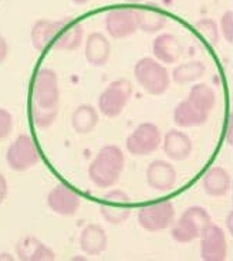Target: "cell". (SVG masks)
<instances>
[{
	"label": "cell",
	"mask_w": 233,
	"mask_h": 261,
	"mask_svg": "<svg viewBox=\"0 0 233 261\" xmlns=\"http://www.w3.org/2000/svg\"><path fill=\"white\" fill-rule=\"evenodd\" d=\"M216 95L207 84H196L191 88L188 99L175 108L174 122L181 128H194L206 124L214 108Z\"/></svg>",
	"instance_id": "cell-1"
},
{
	"label": "cell",
	"mask_w": 233,
	"mask_h": 261,
	"mask_svg": "<svg viewBox=\"0 0 233 261\" xmlns=\"http://www.w3.org/2000/svg\"><path fill=\"white\" fill-rule=\"evenodd\" d=\"M123 169V150L115 145H107L92 159L88 168V176L96 186L107 189L120 180Z\"/></svg>",
	"instance_id": "cell-2"
},
{
	"label": "cell",
	"mask_w": 233,
	"mask_h": 261,
	"mask_svg": "<svg viewBox=\"0 0 233 261\" xmlns=\"http://www.w3.org/2000/svg\"><path fill=\"white\" fill-rule=\"evenodd\" d=\"M211 224H212V219L207 210L199 206H194L185 210L183 215L179 217V220L174 223L171 236L178 243L194 242L195 239L203 234V231Z\"/></svg>",
	"instance_id": "cell-3"
},
{
	"label": "cell",
	"mask_w": 233,
	"mask_h": 261,
	"mask_svg": "<svg viewBox=\"0 0 233 261\" xmlns=\"http://www.w3.org/2000/svg\"><path fill=\"white\" fill-rule=\"evenodd\" d=\"M134 74L138 84L151 95H162L168 90L169 75L167 68L151 57H144L135 64Z\"/></svg>",
	"instance_id": "cell-4"
},
{
	"label": "cell",
	"mask_w": 233,
	"mask_h": 261,
	"mask_svg": "<svg viewBox=\"0 0 233 261\" xmlns=\"http://www.w3.org/2000/svg\"><path fill=\"white\" fill-rule=\"evenodd\" d=\"M132 95V84L125 79L115 80L98 98V110L108 118L118 117Z\"/></svg>",
	"instance_id": "cell-5"
},
{
	"label": "cell",
	"mask_w": 233,
	"mask_h": 261,
	"mask_svg": "<svg viewBox=\"0 0 233 261\" xmlns=\"http://www.w3.org/2000/svg\"><path fill=\"white\" fill-rule=\"evenodd\" d=\"M58 98L57 74L50 68L39 70L33 84V107L41 110H56L58 108Z\"/></svg>",
	"instance_id": "cell-6"
},
{
	"label": "cell",
	"mask_w": 233,
	"mask_h": 261,
	"mask_svg": "<svg viewBox=\"0 0 233 261\" xmlns=\"http://www.w3.org/2000/svg\"><path fill=\"white\" fill-rule=\"evenodd\" d=\"M7 165L16 172H25L40 162V153L36 142L27 134L16 138L6 152Z\"/></svg>",
	"instance_id": "cell-7"
},
{
	"label": "cell",
	"mask_w": 233,
	"mask_h": 261,
	"mask_svg": "<svg viewBox=\"0 0 233 261\" xmlns=\"http://www.w3.org/2000/svg\"><path fill=\"white\" fill-rule=\"evenodd\" d=\"M175 220L174 204L168 200L144 206L138 212L139 226L149 233H158L171 227Z\"/></svg>",
	"instance_id": "cell-8"
},
{
	"label": "cell",
	"mask_w": 233,
	"mask_h": 261,
	"mask_svg": "<svg viewBox=\"0 0 233 261\" xmlns=\"http://www.w3.org/2000/svg\"><path fill=\"white\" fill-rule=\"evenodd\" d=\"M161 142L162 135L158 126L144 122L136 126L134 132L127 138L125 146L132 156H148L159 148Z\"/></svg>",
	"instance_id": "cell-9"
},
{
	"label": "cell",
	"mask_w": 233,
	"mask_h": 261,
	"mask_svg": "<svg viewBox=\"0 0 233 261\" xmlns=\"http://www.w3.org/2000/svg\"><path fill=\"white\" fill-rule=\"evenodd\" d=\"M100 212L110 224H121L131 216V199L123 190H111L103 197Z\"/></svg>",
	"instance_id": "cell-10"
},
{
	"label": "cell",
	"mask_w": 233,
	"mask_h": 261,
	"mask_svg": "<svg viewBox=\"0 0 233 261\" xmlns=\"http://www.w3.org/2000/svg\"><path fill=\"white\" fill-rule=\"evenodd\" d=\"M105 29L112 39L120 40L132 36L138 29L136 12L132 9H114L105 17Z\"/></svg>",
	"instance_id": "cell-11"
},
{
	"label": "cell",
	"mask_w": 233,
	"mask_h": 261,
	"mask_svg": "<svg viewBox=\"0 0 233 261\" xmlns=\"http://www.w3.org/2000/svg\"><path fill=\"white\" fill-rule=\"evenodd\" d=\"M227 254L226 236L223 230L211 224L201 236V257L205 261L225 260Z\"/></svg>",
	"instance_id": "cell-12"
},
{
	"label": "cell",
	"mask_w": 233,
	"mask_h": 261,
	"mask_svg": "<svg viewBox=\"0 0 233 261\" xmlns=\"http://www.w3.org/2000/svg\"><path fill=\"white\" fill-rule=\"evenodd\" d=\"M81 199L80 196L63 183L57 185L47 195V206L60 216H73L77 213Z\"/></svg>",
	"instance_id": "cell-13"
},
{
	"label": "cell",
	"mask_w": 233,
	"mask_h": 261,
	"mask_svg": "<svg viewBox=\"0 0 233 261\" xmlns=\"http://www.w3.org/2000/svg\"><path fill=\"white\" fill-rule=\"evenodd\" d=\"M83 39L84 30L80 23L73 20H58L53 47L61 51H74L81 46Z\"/></svg>",
	"instance_id": "cell-14"
},
{
	"label": "cell",
	"mask_w": 233,
	"mask_h": 261,
	"mask_svg": "<svg viewBox=\"0 0 233 261\" xmlns=\"http://www.w3.org/2000/svg\"><path fill=\"white\" fill-rule=\"evenodd\" d=\"M176 170L169 162L165 161H154L149 163L147 169V180L152 189L158 192H168L175 186L176 183Z\"/></svg>",
	"instance_id": "cell-15"
},
{
	"label": "cell",
	"mask_w": 233,
	"mask_h": 261,
	"mask_svg": "<svg viewBox=\"0 0 233 261\" xmlns=\"http://www.w3.org/2000/svg\"><path fill=\"white\" fill-rule=\"evenodd\" d=\"M164 152L172 161H183L192 152V142L185 132L171 129L164 137Z\"/></svg>",
	"instance_id": "cell-16"
},
{
	"label": "cell",
	"mask_w": 233,
	"mask_h": 261,
	"mask_svg": "<svg viewBox=\"0 0 233 261\" xmlns=\"http://www.w3.org/2000/svg\"><path fill=\"white\" fill-rule=\"evenodd\" d=\"M152 53L164 64H175L182 54V47L178 37L171 33H164L154 40Z\"/></svg>",
	"instance_id": "cell-17"
},
{
	"label": "cell",
	"mask_w": 233,
	"mask_h": 261,
	"mask_svg": "<svg viewBox=\"0 0 233 261\" xmlns=\"http://www.w3.org/2000/svg\"><path fill=\"white\" fill-rule=\"evenodd\" d=\"M111 56V44L101 33H92L85 41V59L94 67L107 64Z\"/></svg>",
	"instance_id": "cell-18"
},
{
	"label": "cell",
	"mask_w": 233,
	"mask_h": 261,
	"mask_svg": "<svg viewBox=\"0 0 233 261\" xmlns=\"http://www.w3.org/2000/svg\"><path fill=\"white\" fill-rule=\"evenodd\" d=\"M108 246V239L104 228L98 224H88L81 231L80 247L88 255H100Z\"/></svg>",
	"instance_id": "cell-19"
},
{
	"label": "cell",
	"mask_w": 233,
	"mask_h": 261,
	"mask_svg": "<svg viewBox=\"0 0 233 261\" xmlns=\"http://www.w3.org/2000/svg\"><path fill=\"white\" fill-rule=\"evenodd\" d=\"M16 250H17V255H19L20 260L47 261L56 258L52 248H49L45 244L40 242L39 239L32 237V236H27L25 239H21Z\"/></svg>",
	"instance_id": "cell-20"
},
{
	"label": "cell",
	"mask_w": 233,
	"mask_h": 261,
	"mask_svg": "<svg viewBox=\"0 0 233 261\" xmlns=\"http://www.w3.org/2000/svg\"><path fill=\"white\" fill-rule=\"evenodd\" d=\"M202 186L205 193L214 197H220L225 196L230 189L232 183H230V176L226 170L220 166H215L212 169H209L203 176Z\"/></svg>",
	"instance_id": "cell-21"
},
{
	"label": "cell",
	"mask_w": 233,
	"mask_h": 261,
	"mask_svg": "<svg viewBox=\"0 0 233 261\" xmlns=\"http://www.w3.org/2000/svg\"><path fill=\"white\" fill-rule=\"evenodd\" d=\"M57 32V21H50V20L41 19L34 23V26L30 33L33 47L37 51H45L54 43Z\"/></svg>",
	"instance_id": "cell-22"
},
{
	"label": "cell",
	"mask_w": 233,
	"mask_h": 261,
	"mask_svg": "<svg viewBox=\"0 0 233 261\" xmlns=\"http://www.w3.org/2000/svg\"><path fill=\"white\" fill-rule=\"evenodd\" d=\"M98 124V112L92 105L84 104L77 107L72 115V126L80 135L90 134Z\"/></svg>",
	"instance_id": "cell-23"
},
{
	"label": "cell",
	"mask_w": 233,
	"mask_h": 261,
	"mask_svg": "<svg viewBox=\"0 0 233 261\" xmlns=\"http://www.w3.org/2000/svg\"><path fill=\"white\" fill-rule=\"evenodd\" d=\"M206 72V67L202 61H189L175 67L172 79L178 84H187L202 79Z\"/></svg>",
	"instance_id": "cell-24"
},
{
	"label": "cell",
	"mask_w": 233,
	"mask_h": 261,
	"mask_svg": "<svg viewBox=\"0 0 233 261\" xmlns=\"http://www.w3.org/2000/svg\"><path fill=\"white\" fill-rule=\"evenodd\" d=\"M138 17V29H141L145 33H156L167 26V16L161 12L144 9L136 12Z\"/></svg>",
	"instance_id": "cell-25"
},
{
	"label": "cell",
	"mask_w": 233,
	"mask_h": 261,
	"mask_svg": "<svg viewBox=\"0 0 233 261\" xmlns=\"http://www.w3.org/2000/svg\"><path fill=\"white\" fill-rule=\"evenodd\" d=\"M196 29L203 39L209 43V46H216L219 41V29L212 19H202L196 23Z\"/></svg>",
	"instance_id": "cell-26"
},
{
	"label": "cell",
	"mask_w": 233,
	"mask_h": 261,
	"mask_svg": "<svg viewBox=\"0 0 233 261\" xmlns=\"http://www.w3.org/2000/svg\"><path fill=\"white\" fill-rule=\"evenodd\" d=\"M58 108L56 110H41L37 107H32V118L37 128H49L56 121Z\"/></svg>",
	"instance_id": "cell-27"
},
{
	"label": "cell",
	"mask_w": 233,
	"mask_h": 261,
	"mask_svg": "<svg viewBox=\"0 0 233 261\" xmlns=\"http://www.w3.org/2000/svg\"><path fill=\"white\" fill-rule=\"evenodd\" d=\"M220 32L227 43H233V12L229 10L220 19Z\"/></svg>",
	"instance_id": "cell-28"
},
{
	"label": "cell",
	"mask_w": 233,
	"mask_h": 261,
	"mask_svg": "<svg viewBox=\"0 0 233 261\" xmlns=\"http://www.w3.org/2000/svg\"><path fill=\"white\" fill-rule=\"evenodd\" d=\"M13 129V117L5 108H0V141L9 137Z\"/></svg>",
	"instance_id": "cell-29"
},
{
	"label": "cell",
	"mask_w": 233,
	"mask_h": 261,
	"mask_svg": "<svg viewBox=\"0 0 233 261\" xmlns=\"http://www.w3.org/2000/svg\"><path fill=\"white\" fill-rule=\"evenodd\" d=\"M7 196V182L5 176L0 173V204L3 203V200L6 199Z\"/></svg>",
	"instance_id": "cell-30"
},
{
	"label": "cell",
	"mask_w": 233,
	"mask_h": 261,
	"mask_svg": "<svg viewBox=\"0 0 233 261\" xmlns=\"http://www.w3.org/2000/svg\"><path fill=\"white\" fill-rule=\"evenodd\" d=\"M7 51H9V47H7L6 40L3 39L2 36H0V63L3 61V60L6 59Z\"/></svg>",
	"instance_id": "cell-31"
},
{
	"label": "cell",
	"mask_w": 233,
	"mask_h": 261,
	"mask_svg": "<svg viewBox=\"0 0 233 261\" xmlns=\"http://www.w3.org/2000/svg\"><path fill=\"white\" fill-rule=\"evenodd\" d=\"M226 227H227V230H229L230 236L233 237V210H230V212H229V215H227V217H226Z\"/></svg>",
	"instance_id": "cell-32"
},
{
	"label": "cell",
	"mask_w": 233,
	"mask_h": 261,
	"mask_svg": "<svg viewBox=\"0 0 233 261\" xmlns=\"http://www.w3.org/2000/svg\"><path fill=\"white\" fill-rule=\"evenodd\" d=\"M73 3H76V5H85L88 0H72Z\"/></svg>",
	"instance_id": "cell-33"
},
{
	"label": "cell",
	"mask_w": 233,
	"mask_h": 261,
	"mask_svg": "<svg viewBox=\"0 0 233 261\" xmlns=\"http://www.w3.org/2000/svg\"><path fill=\"white\" fill-rule=\"evenodd\" d=\"M125 2H128V3H139V2H143V0H125Z\"/></svg>",
	"instance_id": "cell-34"
},
{
	"label": "cell",
	"mask_w": 233,
	"mask_h": 261,
	"mask_svg": "<svg viewBox=\"0 0 233 261\" xmlns=\"http://www.w3.org/2000/svg\"><path fill=\"white\" fill-rule=\"evenodd\" d=\"M232 203H233V183H232Z\"/></svg>",
	"instance_id": "cell-35"
}]
</instances>
